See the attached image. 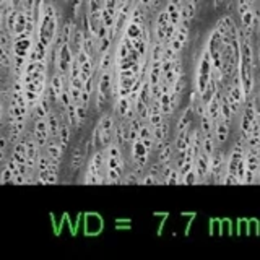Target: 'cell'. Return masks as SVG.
I'll return each instance as SVG.
<instances>
[{"instance_id": "6da1fadb", "label": "cell", "mask_w": 260, "mask_h": 260, "mask_svg": "<svg viewBox=\"0 0 260 260\" xmlns=\"http://www.w3.org/2000/svg\"><path fill=\"white\" fill-rule=\"evenodd\" d=\"M194 171L197 174L198 182H203L208 179V171H210V155L200 151L194 158Z\"/></svg>"}, {"instance_id": "7a4b0ae2", "label": "cell", "mask_w": 260, "mask_h": 260, "mask_svg": "<svg viewBox=\"0 0 260 260\" xmlns=\"http://www.w3.org/2000/svg\"><path fill=\"white\" fill-rule=\"evenodd\" d=\"M33 138H35V142L39 146V150L44 148V145L48 143V140L51 137H49L48 124H46V117L44 119H36V121H35V130H33Z\"/></svg>"}, {"instance_id": "3957f363", "label": "cell", "mask_w": 260, "mask_h": 260, "mask_svg": "<svg viewBox=\"0 0 260 260\" xmlns=\"http://www.w3.org/2000/svg\"><path fill=\"white\" fill-rule=\"evenodd\" d=\"M211 132H213V137H215L216 145H223V143H226V140L229 137V125L224 124L221 117H218L213 121Z\"/></svg>"}, {"instance_id": "277c9868", "label": "cell", "mask_w": 260, "mask_h": 260, "mask_svg": "<svg viewBox=\"0 0 260 260\" xmlns=\"http://www.w3.org/2000/svg\"><path fill=\"white\" fill-rule=\"evenodd\" d=\"M112 80H114V73H112V69L108 70V72L99 73V78H98V83H96L98 85V91L108 96L109 90H111V85H112Z\"/></svg>"}, {"instance_id": "5b68a950", "label": "cell", "mask_w": 260, "mask_h": 260, "mask_svg": "<svg viewBox=\"0 0 260 260\" xmlns=\"http://www.w3.org/2000/svg\"><path fill=\"white\" fill-rule=\"evenodd\" d=\"M44 153L49 156V159H57V161H62V150L59 143L56 142V138H49L48 143L44 145Z\"/></svg>"}, {"instance_id": "8992f818", "label": "cell", "mask_w": 260, "mask_h": 260, "mask_svg": "<svg viewBox=\"0 0 260 260\" xmlns=\"http://www.w3.org/2000/svg\"><path fill=\"white\" fill-rule=\"evenodd\" d=\"M70 127L69 125H65V124H61V127H59V132H57V140H59V146H61V150L65 151L67 150V146H69V142H70Z\"/></svg>"}, {"instance_id": "52a82bcc", "label": "cell", "mask_w": 260, "mask_h": 260, "mask_svg": "<svg viewBox=\"0 0 260 260\" xmlns=\"http://www.w3.org/2000/svg\"><path fill=\"white\" fill-rule=\"evenodd\" d=\"M99 62H98V73H103V72H108L112 69L114 65V54L111 51L104 52V54H99Z\"/></svg>"}, {"instance_id": "ba28073f", "label": "cell", "mask_w": 260, "mask_h": 260, "mask_svg": "<svg viewBox=\"0 0 260 260\" xmlns=\"http://www.w3.org/2000/svg\"><path fill=\"white\" fill-rule=\"evenodd\" d=\"M169 135V121L164 119V121L158 125V127H153V140L158 142V140H168Z\"/></svg>"}, {"instance_id": "9c48e42d", "label": "cell", "mask_w": 260, "mask_h": 260, "mask_svg": "<svg viewBox=\"0 0 260 260\" xmlns=\"http://www.w3.org/2000/svg\"><path fill=\"white\" fill-rule=\"evenodd\" d=\"M46 124H48V130H49V137L51 138H56L57 137V132H59V127H61V122H59V117L54 112H49L48 116H46Z\"/></svg>"}, {"instance_id": "30bf717a", "label": "cell", "mask_w": 260, "mask_h": 260, "mask_svg": "<svg viewBox=\"0 0 260 260\" xmlns=\"http://www.w3.org/2000/svg\"><path fill=\"white\" fill-rule=\"evenodd\" d=\"M215 150H216V142H215V137H213V132L203 133V140H202V146H200V151L206 153V155H211Z\"/></svg>"}, {"instance_id": "8fae6325", "label": "cell", "mask_w": 260, "mask_h": 260, "mask_svg": "<svg viewBox=\"0 0 260 260\" xmlns=\"http://www.w3.org/2000/svg\"><path fill=\"white\" fill-rule=\"evenodd\" d=\"M143 155H150L148 150L145 148L143 143H142V140L137 138L135 142H130V156H132V163L135 161V159L138 156H143Z\"/></svg>"}, {"instance_id": "7c38bea8", "label": "cell", "mask_w": 260, "mask_h": 260, "mask_svg": "<svg viewBox=\"0 0 260 260\" xmlns=\"http://www.w3.org/2000/svg\"><path fill=\"white\" fill-rule=\"evenodd\" d=\"M26 31V15L23 10H18L17 12V18H15V26H13V33H12V38L17 36V35H22V33Z\"/></svg>"}, {"instance_id": "4fadbf2b", "label": "cell", "mask_w": 260, "mask_h": 260, "mask_svg": "<svg viewBox=\"0 0 260 260\" xmlns=\"http://www.w3.org/2000/svg\"><path fill=\"white\" fill-rule=\"evenodd\" d=\"M65 119H67V125H69V127H77V122H78V119H77V106L73 103H70L65 108Z\"/></svg>"}, {"instance_id": "5bb4252c", "label": "cell", "mask_w": 260, "mask_h": 260, "mask_svg": "<svg viewBox=\"0 0 260 260\" xmlns=\"http://www.w3.org/2000/svg\"><path fill=\"white\" fill-rule=\"evenodd\" d=\"M85 151H82L77 146L75 150H73V153H72V161H70V168H72V171H78L80 169V166L83 164V159H85Z\"/></svg>"}, {"instance_id": "9a60e30c", "label": "cell", "mask_w": 260, "mask_h": 260, "mask_svg": "<svg viewBox=\"0 0 260 260\" xmlns=\"http://www.w3.org/2000/svg\"><path fill=\"white\" fill-rule=\"evenodd\" d=\"M132 103L129 101L127 96H122V98H117L116 99V111H117V116L119 117H124L127 114V111L130 109Z\"/></svg>"}, {"instance_id": "2e32d148", "label": "cell", "mask_w": 260, "mask_h": 260, "mask_svg": "<svg viewBox=\"0 0 260 260\" xmlns=\"http://www.w3.org/2000/svg\"><path fill=\"white\" fill-rule=\"evenodd\" d=\"M129 52H130V49H129L127 43L124 41V38H121V41H119V44H117V52L114 56V61H122V59H127Z\"/></svg>"}, {"instance_id": "e0dca14e", "label": "cell", "mask_w": 260, "mask_h": 260, "mask_svg": "<svg viewBox=\"0 0 260 260\" xmlns=\"http://www.w3.org/2000/svg\"><path fill=\"white\" fill-rule=\"evenodd\" d=\"M239 18H241V28L242 30H254L252 28V20H254V13H252V9L244 12L242 15H239Z\"/></svg>"}, {"instance_id": "ac0fdd59", "label": "cell", "mask_w": 260, "mask_h": 260, "mask_svg": "<svg viewBox=\"0 0 260 260\" xmlns=\"http://www.w3.org/2000/svg\"><path fill=\"white\" fill-rule=\"evenodd\" d=\"M211 129H213V121L205 112L203 116H200V130L203 133H208V132H211Z\"/></svg>"}, {"instance_id": "d6986e66", "label": "cell", "mask_w": 260, "mask_h": 260, "mask_svg": "<svg viewBox=\"0 0 260 260\" xmlns=\"http://www.w3.org/2000/svg\"><path fill=\"white\" fill-rule=\"evenodd\" d=\"M197 182H198V179H197V174H195L194 168H192L187 174H184L181 177V181H179V184H185V185H192V184H197Z\"/></svg>"}, {"instance_id": "ffe728a7", "label": "cell", "mask_w": 260, "mask_h": 260, "mask_svg": "<svg viewBox=\"0 0 260 260\" xmlns=\"http://www.w3.org/2000/svg\"><path fill=\"white\" fill-rule=\"evenodd\" d=\"M91 145H93V148H101V129H99V125H96L95 130H93V135H91Z\"/></svg>"}, {"instance_id": "44dd1931", "label": "cell", "mask_w": 260, "mask_h": 260, "mask_svg": "<svg viewBox=\"0 0 260 260\" xmlns=\"http://www.w3.org/2000/svg\"><path fill=\"white\" fill-rule=\"evenodd\" d=\"M179 179H181V176H179V169H176V168H171V171H169V174L166 176V179H164V184H169V185H174V184H179Z\"/></svg>"}, {"instance_id": "7402d4cb", "label": "cell", "mask_w": 260, "mask_h": 260, "mask_svg": "<svg viewBox=\"0 0 260 260\" xmlns=\"http://www.w3.org/2000/svg\"><path fill=\"white\" fill-rule=\"evenodd\" d=\"M164 119L166 117L161 114V112H158V114H148V117H146V122H148L151 127H158V125L161 124Z\"/></svg>"}, {"instance_id": "603a6c76", "label": "cell", "mask_w": 260, "mask_h": 260, "mask_svg": "<svg viewBox=\"0 0 260 260\" xmlns=\"http://www.w3.org/2000/svg\"><path fill=\"white\" fill-rule=\"evenodd\" d=\"M72 103V99H70V95H69V91H67V88H64L61 91V95H59V99H57V104H61L62 108L65 109L67 106H69Z\"/></svg>"}, {"instance_id": "cb8c5ba5", "label": "cell", "mask_w": 260, "mask_h": 260, "mask_svg": "<svg viewBox=\"0 0 260 260\" xmlns=\"http://www.w3.org/2000/svg\"><path fill=\"white\" fill-rule=\"evenodd\" d=\"M138 182H140V177L133 171L127 172V174H125V177L119 181V184H138Z\"/></svg>"}, {"instance_id": "d4e9b609", "label": "cell", "mask_w": 260, "mask_h": 260, "mask_svg": "<svg viewBox=\"0 0 260 260\" xmlns=\"http://www.w3.org/2000/svg\"><path fill=\"white\" fill-rule=\"evenodd\" d=\"M166 44H168L169 48H171L172 51H174V52H177V54H181V52H182V49H184V46H185V44H182L181 41H177L176 38H171L169 41L166 43Z\"/></svg>"}, {"instance_id": "484cf974", "label": "cell", "mask_w": 260, "mask_h": 260, "mask_svg": "<svg viewBox=\"0 0 260 260\" xmlns=\"http://www.w3.org/2000/svg\"><path fill=\"white\" fill-rule=\"evenodd\" d=\"M65 88H67V91H69L72 103H73V104H78V103H80V93H82V90H78V88H72V86H69V85H67Z\"/></svg>"}, {"instance_id": "4316f807", "label": "cell", "mask_w": 260, "mask_h": 260, "mask_svg": "<svg viewBox=\"0 0 260 260\" xmlns=\"http://www.w3.org/2000/svg\"><path fill=\"white\" fill-rule=\"evenodd\" d=\"M13 181V174H12V171L7 168L2 169V172H0V184H9V182H12Z\"/></svg>"}, {"instance_id": "83f0119b", "label": "cell", "mask_w": 260, "mask_h": 260, "mask_svg": "<svg viewBox=\"0 0 260 260\" xmlns=\"http://www.w3.org/2000/svg\"><path fill=\"white\" fill-rule=\"evenodd\" d=\"M250 9H252V7H250V4L247 2V0H237V4H236L237 15H242L244 12H247Z\"/></svg>"}, {"instance_id": "f1b7e54d", "label": "cell", "mask_w": 260, "mask_h": 260, "mask_svg": "<svg viewBox=\"0 0 260 260\" xmlns=\"http://www.w3.org/2000/svg\"><path fill=\"white\" fill-rule=\"evenodd\" d=\"M106 95H103V93L96 91V109L98 111H103L104 109V104H106Z\"/></svg>"}, {"instance_id": "f546056e", "label": "cell", "mask_w": 260, "mask_h": 260, "mask_svg": "<svg viewBox=\"0 0 260 260\" xmlns=\"http://www.w3.org/2000/svg\"><path fill=\"white\" fill-rule=\"evenodd\" d=\"M142 140V143H143V146L146 150H148V153H151L153 151V145H155V140H153V137H148V138H140Z\"/></svg>"}, {"instance_id": "4dcf8cb0", "label": "cell", "mask_w": 260, "mask_h": 260, "mask_svg": "<svg viewBox=\"0 0 260 260\" xmlns=\"http://www.w3.org/2000/svg\"><path fill=\"white\" fill-rule=\"evenodd\" d=\"M7 146H9V138L4 137L2 133H0V150L5 151V150H7Z\"/></svg>"}, {"instance_id": "1f68e13d", "label": "cell", "mask_w": 260, "mask_h": 260, "mask_svg": "<svg viewBox=\"0 0 260 260\" xmlns=\"http://www.w3.org/2000/svg\"><path fill=\"white\" fill-rule=\"evenodd\" d=\"M197 99H198V93L194 90V91L190 93V104H194V103L197 101Z\"/></svg>"}, {"instance_id": "d6a6232c", "label": "cell", "mask_w": 260, "mask_h": 260, "mask_svg": "<svg viewBox=\"0 0 260 260\" xmlns=\"http://www.w3.org/2000/svg\"><path fill=\"white\" fill-rule=\"evenodd\" d=\"M4 127V106L0 103V129Z\"/></svg>"}, {"instance_id": "836d02e7", "label": "cell", "mask_w": 260, "mask_h": 260, "mask_svg": "<svg viewBox=\"0 0 260 260\" xmlns=\"http://www.w3.org/2000/svg\"><path fill=\"white\" fill-rule=\"evenodd\" d=\"M4 30V13L0 12V31Z\"/></svg>"}, {"instance_id": "e575fe53", "label": "cell", "mask_w": 260, "mask_h": 260, "mask_svg": "<svg viewBox=\"0 0 260 260\" xmlns=\"http://www.w3.org/2000/svg\"><path fill=\"white\" fill-rule=\"evenodd\" d=\"M85 2H88V0H85Z\"/></svg>"}]
</instances>
